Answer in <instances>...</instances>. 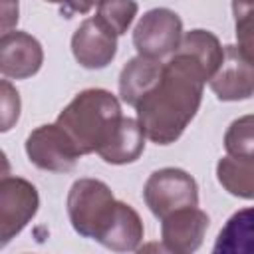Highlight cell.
<instances>
[{"label":"cell","instance_id":"cell-1","mask_svg":"<svg viewBox=\"0 0 254 254\" xmlns=\"http://www.w3.org/2000/svg\"><path fill=\"white\" fill-rule=\"evenodd\" d=\"M204 81H210V75L200 60L194 54L177 48L169 62L163 64L155 87L135 105L137 121L143 127L145 137L157 145L177 141L198 111Z\"/></svg>","mask_w":254,"mask_h":254},{"label":"cell","instance_id":"cell-2","mask_svg":"<svg viewBox=\"0 0 254 254\" xmlns=\"http://www.w3.org/2000/svg\"><path fill=\"white\" fill-rule=\"evenodd\" d=\"M81 155L101 153L117 135L123 115L119 101L105 89H85L60 113L56 121Z\"/></svg>","mask_w":254,"mask_h":254},{"label":"cell","instance_id":"cell-3","mask_svg":"<svg viewBox=\"0 0 254 254\" xmlns=\"http://www.w3.org/2000/svg\"><path fill=\"white\" fill-rule=\"evenodd\" d=\"M115 198L109 187L97 179H79L67 194V214L77 234L85 238L97 236L115 208Z\"/></svg>","mask_w":254,"mask_h":254},{"label":"cell","instance_id":"cell-4","mask_svg":"<svg viewBox=\"0 0 254 254\" xmlns=\"http://www.w3.org/2000/svg\"><path fill=\"white\" fill-rule=\"evenodd\" d=\"M143 198L149 210L157 218H165L167 214L198 204V189L194 179L181 169H161L155 171L143 189Z\"/></svg>","mask_w":254,"mask_h":254},{"label":"cell","instance_id":"cell-5","mask_svg":"<svg viewBox=\"0 0 254 254\" xmlns=\"http://www.w3.org/2000/svg\"><path fill=\"white\" fill-rule=\"evenodd\" d=\"M183 40V22L181 18L167 8L149 10L133 32V44L139 56L161 60L181 46Z\"/></svg>","mask_w":254,"mask_h":254},{"label":"cell","instance_id":"cell-6","mask_svg":"<svg viewBox=\"0 0 254 254\" xmlns=\"http://www.w3.org/2000/svg\"><path fill=\"white\" fill-rule=\"evenodd\" d=\"M26 153L36 167L54 173L71 171L81 157L71 137L58 123L32 131L26 139Z\"/></svg>","mask_w":254,"mask_h":254},{"label":"cell","instance_id":"cell-7","mask_svg":"<svg viewBox=\"0 0 254 254\" xmlns=\"http://www.w3.org/2000/svg\"><path fill=\"white\" fill-rule=\"evenodd\" d=\"M38 210V192L24 179L4 177L0 183V236L2 246L18 234Z\"/></svg>","mask_w":254,"mask_h":254},{"label":"cell","instance_id":"cell-8","mask_svg":"<svg viewBox=\"0 0 254 254\" xmlns=\"http://www.w3.org/2000/svg\"><path fill=\"white\" fill-rule=\"evenodd\" d=\"M71 52L83 67H105L115 58L117 34L109 30L97 16L87 18L71 38Z\"/></svg>","mask_w":254,"mask_h":254},{"label":"cell","instance_id":"cell-9","mask_svg":"<svg viewBox=\"0 0 254 254\" xmlns=\"http://www.w3.org/2000/svg\"><path fill=\"white\" fill-rule=\"evenodd\" d=\"M206 228H208L206 212H202L196 206L179 208L163 218V224H161L163 246L165 250L177 252V254L194 252L202 244Z\"/></svg>","mask_w":254,"mask_h":254},{"label":"cell","instance_id":"cell-10","mask_svg":"<svg viewBox=\"0 0 254 254\" xmlns=\"http://www.w3.org/2000/svg\"><path fill=\"white\" fill-rule=\"evenodd\" d=\"M210 89L222 101L246 99L254 93V64H250L236 46H224V58L210 77Z\"/></svg>","mask_w":254,"mask_h":254},{"label":"cell","instance_id":"cell-11","mask_svg":"<svg viewBox=\"0 0 254 254\" xmlns=\"http://www.w3.org/2000/svg\"><path fill=\"white\" fill-rule=\"evenodd\" d=\"M44 54L36 38L26 32H6L0 40V69L4 77L24 79L42 65Z\"/></svg>","mask_w":254,"mask_h":254},{"label":"cell","instance_id":"cell-12","mask_svg":"<svg viewBox=\"0 0 254 254\" xmlns=\"http://www.w3.org/2000/svg\"><path fill=\"white\" fill-rule=\"evenodd\" d=\"M97 242H101L105 248L117 250V252H129L137 250L143 240V222L139 214L125 202H115V208L103 228L95 236Z\"/></svg>","mask_w":254,"mask_h":254},{"label":"cell","instance_id":"cell-13","mask_svg":"<svg viewBox=\"0 0 254 254\" xmlns=\"http://www.w3.org/2000/svg\"><path fill=\"white\" fill-rule=\"evenodd\" d=\"M163 71V62L147 56H137L133 58L119 75V93L121 99L127 105H137L143 95H147L155 83L159 81Z\"/></svg>","mask_w":254,"mask_h":254},{"label":"cell","instance_id":"cell-14","mask_svg":"<svg viewBox=\"0 0 254 254\" xmlns=\"http://www.w3.org/2000/svg\"><path fill=\"white\" fill-rule=\"evenodd\" d=\"M212 252L216 254H236L254 252V206L234 212L214 242Z\"/></svg>","mask_w":254,"mask_h":254},{"label":"cell","instance_id":"cell-15","mask_svg":"<svg viewBox=\"0 0 254 254\" xmlns=\"http://www.w3.org/2000/svg\"><path fill=\"white\" fill-rule=\"evenodd\" d=\"M145 149V131L137 119L123 117V123L115 135V139L99 153V157L113 165L133 163Z\"/></svg>","mask_w":254,"mask_h":254},{"label":"cell","instance_id":"cell-16","mask_svg":"<svg viewBox=\"0 0 254 254\" xmlns=\"http://www.w3.org/2000/svg\"><path fill=\"white\" fill-rule=\"evenodd\" d=\"M218 183L234 196L254 198V155L234 159L224 157L216 165Z\"/></svg>","mask_w":254,"mask_h":254},{"label":"cell","instance_id":"cell-17","mask_svg":"<svg viewBox=\"0 0 254 254\" xmlns=\"http://www.w3.org/2000/svg\"><path fill=\"white\" fill-rule=\"evenodd\" d=\"M224 149L234 159L254 155V115H244L230 123L224 135Z\"/></svg>","mask_w":254,"mask_h":254},{"label":"cell","instance_id":"cell-18","mask_svg":"<svg viewBox=\"0 0 254 254\" xmlns=\"http://www.w3.org/2000/svg\"><path fill=\"white\" fill-rule=\"evenodd\" d=\"M240 54L254 64V0H232Z\"/></svg>","mask_w":254,"mask_h":254},{"label":"cell","instance_id":"cell-19","mask_svg":"<svg viewBox=\"0 0 254 254\" xmlns=\"http://www.w3.org/2000/svg\"><path fill=\"white\" fill-rule=\"evenodd\" d=\"M135 14H137L135 0H99L97 2V18L117 36L127 32Z\"/></svg>","mask_w":254,"mask_h":254},{"label":"cell","instance_id":"cell-20","mask_svg":"<svg viewBox=\"0 0 254 254\" xmlns=\"http://www.w3.org/2000/svg\"><path fill=\"white\" fill-rule=\"evenodd\" d=\"M20 115V97L18 91L10 85L8 79H2V131H8Z\"/></svg>","mask_w":254,"mask_h":254},{"label":"cell","instance_id":"cell-21","mask_svg":"<svg viewBox=\"0 0 254 254\" xmlns=\"http://www.w3.org/2000/svg\"><path fill=\"white\" fill-rule=\"evenodd\" d=\"M18 22V0H2V32H10V26Z\"/></svg>","mask_w":254,"mask_h":254},{"label":"cell","instance_id":"cell-22","mask_svg":"<svg viewBox=\"0 0 254 254\" xmlns=\"http://www.w3.org/2000/svg\"><path fill=\"white\" fill-rule=\"evenodd\" d=\"M48 2H56V4H62L65 6L69 12H79V14H85L91 10L93 4H97L99 0H48Z\"/></svg>","mask_w":254,"mask_h":254}]
</instances>
